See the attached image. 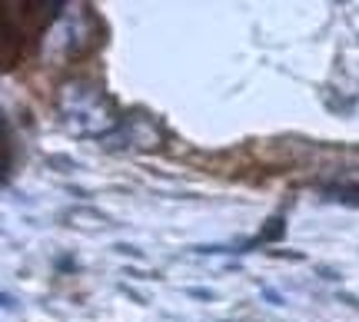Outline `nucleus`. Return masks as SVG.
Segmentation results:
<instances>
[{"instance_id":"nucleus-2","label":"nucleus","mask_w":359,"mask_h":322,"mask_svg":"<svg viewBox=\"0 0 359 322\" xmlns=\"http://www.w3.org/2000/svg\"><path fill=\"white\" fill-rule=\"evenodd\" d=\"M283 232H286V219H280V216H273L266 223V226H263V232H259L257 239H253V243L250 246H263V243H276V239H283Z\"/></svg>"},{"instance_id":"nucleus-5","label":"nucleus","mask_w":359,"mask_h":322,"mask_svg":"<svg viewBox=\"0 0 359 322\" xmlns=\"http://www.w3.org/2000/svg\"><path fill=\"white\" fill-rule=\"evenodd\" d=\"M263 296H266L273 306H283V296H280V293H273V289H263Z\"/></svg>"},{"instance_id":"nucleus-6","label":"nucleus","mask_w":359,"mask_h":322,"mask_svg":"<svg viewBox=\"0 0 359 322\" xmlns=\"http://www.w3.org/2000/svg\"><path fill=\"white\" fill-rule=\"evenodd\" d=\"M116 253H120V256H123V253H127V256H140V249H133V246H116Z\"/></svg>"},{"instance_id":"nucleus-3","label":"nucleus","mask_w":359,"mask_h":322,"mask_svg":"<svg viewBox=\"0 0 359 322\" xmlns=\"http://www.w3.org/2000/svg\"><path fill=\"white\" fill-rule=\"evenodd\" d=\"M323 193H326V200L346 203V206H359V186H326Z\"/></svg>"},{"instance_id":"nucleus-1","label":"nucleus","mask_w":359,"mask_h":322,"mask_svg":"<svg viewBox=\"0 0 359 322\" xmlns=\"http://www.w3.org/2000/svg\"><path fill=\"white\" fill-rule=\"evenodd\" d=\"M60 113L77 136H100L107 140L114 130L123 127L114 100L87 80H70L60 87Z\"/></svg>"},{"instance_id":"nucleus-4","label":"nucleus","mask_w":359,"mask_h":322,"mask_svg":"<svg viewBox=\"0 0 359 322\" xmlns=\"http://www.w3.org/2000/svg\"><path fill=\"white\" fill-rule=\"evenodd\" d=\"M187 296H196V299H213L210 289H187Z\"/></svg>"}]
</instances>
